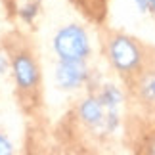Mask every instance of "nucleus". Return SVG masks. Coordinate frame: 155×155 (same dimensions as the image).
<instances>
[{"mask_svg": "<svg viewBox=\"0 0 155 155\" xmlns=\"http://www.w3.org/2000/svg\"><path fill=\"white\" fill-rule=\"evenodd\" d=\"M35 14H37V6H29V8L21 10V17H23L25 21H31Z\"/></svg>", "mask_w": 155, "mask_h": 155, "instance_id": "nucleus-9", "label": "nucleus"}, {"mask_svg": "<svg viewBox=\"0 0 155 155\" xmlns=\"http://www.w3.org/2000/svg\"><path fill=\"white\" fill-rule=\"evenodd\" d=\"M81 12L90 17L94 21H100L105 15V0H75Z\"/></svg>", "mask_w": 155, "mask_h": 155, "instance_id": "nucleus-5", "label": "nucleus"}, {"mask_svg": "<svg viewBox=\"0 0 155 155\" xmlns=\"http://www.w3.org/2000/svg\"><path fill=\"white\" fill-rule=\"evenodd\" d=\"M109 58L121 73H132L142 63V50L132 38L117 35L109 42Z\"/></svg>", "mask_w": 155, "mask_h": 155, "instance_id": "nucleus-3", "label": "nucleus"}, {"mask_svg": "<svg viewBox=\"0 0 155 155\" xmlns=\"http://www.w3.org/2000/svg\"><path fill=\"white\" fill-rule=\"evenodd\" d=\"M6 65H8L6 58H4V56H0V73H4V71H6Z\"/></svg>", "mask_w": 155, "mask_h": 155, "instance_id": "nucleus-11", "label": "nucleus"}, {"mask_svg": "<svg viewBox=\"0 0 155 155\" xmlns=\"http://www.w3.org/2000/svg\"><path fill=\"white\" fill-rule=\"evenodd\" d=\"M84 67H82L81 61H63L59 63L58 67V73H56V79H58V84L61 88H75L79 86L82 81H84Z\"/></svg>", "mask_w": 155, "mask_h": 155, "instance_id": "nucleus-4", "label": "nucleus"}, {"mask_svg": "<svg viewBox=\"0 0 155 155\" xmlns=\"http://www.w3.org/2000/svg\"><path fill=\"white\" fill-rule=\"evenodd\" d=\"M136 2H138V6H140V10H142V12H146V10H147V6H146L144 0H136Z\"/></svg>", "mask_w": 155, "mask_h": 155, "instance_id": "nucleus-13", "label": "nucleus"}, {"mask_svg": "<svg viewBox=\"0 0 155 155\" xmlns=\"http://www.w3.org/2000/svg\"><path fill=\"white\" fill-rule=\"evenodd\" d=\"M0 153H12V146L4 136H0Z\"/></svg>", "mask_w": 155, "mask_h": 155, "instance_id": "nucleus-10", "label": "nucleus"}, {"mask_svg": "<svg viewBox=\"0 0 155 155\" xmlns=\"http://www.w3.org/2000/svg\"><path fill=\"white\" fill-rule=\"evenodd\" d=\"M140 94L146 102H155V73H146L142 77Z\"/></svg>", "mask_w": 155, "mask_h": 155, "instance_id": "nucleus-7", "label": "nucleus"}, {"mask_svg": "<svg viewBox=\"0 0 155 155\" xmlns=\"http://www.w3.org/2000/svg\"><path fill=\"white\" fill-rule=\"evenodd\" d=\"M119 102H121V92H119L115 86H105L104 92L100 94V105L115 107Z\"/></svg>", "mask_w": 155, "mask_h": 155, "instance_id": "nucleus-8", "label": "nucleus"}, {"mask_svg": "<svg viewBox=\"0 0 155 155\" xmlns=\"http://www.w3.org/2000/svg\"><path fill=\"white\" fill-rule=\"evenodd\" d=\"M81 117L82 121L88 123V124H96L102 121V107H100V102L96 100H86L84 104L81 105Z\"/></svg>", "mask_w": 155, "mask_h": 155, "instance_id": "nucleus-6", "label": "nucleus"}, {"mask_svg": "<svg viewBox=\"0 0 155 155\" xmlns=\"http://www.w3.org/2000/svg\"><path fill=\"white\" fill-rule=\"evenodd\" d=\"M54 46L63 61H82V58L88 54L86 33L79 25H69L61 29L54 40Z\"/></svg>", "mask_w": 155, "mask_h": 155, "instance_id": "nucleus-2", "label": "nucleus"}, {"mask_svg": "<svg viewBox=\"0 0 155 155\" xmlns=\"http://www.w3.org/2000/svg\"><path fill=\"white\" fill-rule=\"evenodd\" d=\"M144 2H146V6H147L151 12H155V0H144Z\"/></svg>", "mask_w": 155, "mask_h": 155, "instance_id": "nucleus-12", "label": "nucleus"}, {"mask_svg": "<svg viewBox=\"0 0 155 155\" xmlns=\"http://www.w3.org/2000/svg\"><path fill=\"white\" fill-rule=\"evenodd\" d=\"M4 48L14 69L19 105L27 113H31L42 100V73H40L38 58L35 56V48L29 38L17 31L4 37Z\"/></svg>", "mask_w": 155, "mask_h": 155, "instance_id": "nucleus-1", "label": "nucleus"}]
</instances>
